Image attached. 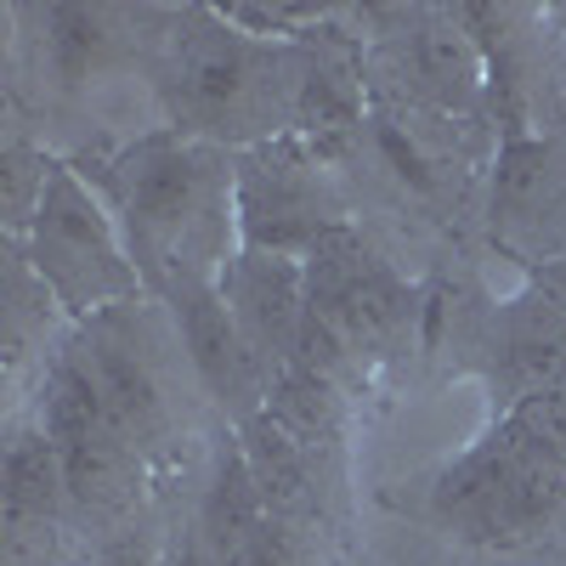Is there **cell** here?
Instances as JSON below:
<instances>
[{
	"label": "cell",
	"mask_w": 566,
	"mask_h": 566,
	"mask_svg": "<svg viewBox=\"0 0 566 566\" xmlns=\"http://www.w3.org/2000/svg\"><path fill=\"white\" fill-rule=\"evenodd\" d=\"M119 205L148 261L193 277V261H221L227 250V170L205 142L154 136L119 165Z\"/></svg>",
	"instance_id": "cell-1"
},
{
	"label": "cell",
	"mask_w": 566,
	"mask_h": 566,
	"mask_svg": "<svg viewBox=\"0 0 566 566\" xmlns=\"http://www.w3.org/2000/svg\"><path fill=\"white\" fill-rule=\"evenodd\" d=\"M560 499L566 459L527 437L515 419H504L482 448H470L437 488L442 515L470 538H527L560 510Z\"/></svg>",
	"instance_id": "cell-2"
},
{
	"label": "cell",
	"mask_w": 566,
	"mask_h": 566,
	"mask_svg": "<svg viewBox=\"0 0 566 566\" xmlns=\"http://www.w3.org/2000/svg\"><path fill=\"white\" fill-rule=\"evenodd\" d=\"M283 57L255 52L232 29H199L176 40V114L199 130H277L272 119H301L306 74L277 80Z\"/></svg>",
	"instance_id": "cell-3"
},
{
	"label": "cell",
	"mask_w": 566,
	"mask_h": 566,
	"mask_svg": "<svg viewBox=\"0 0 566 566\" xmlns=\"http://www.w3.org/2000/svg\"><path fill=\"white\" fill-rule=\"evenodd\" d=\"M34 272L63 306L91 312L136 295V272L108 239V221L85 199L74 170H52L34 210Z\"/></svg>",
	"instance_id": "cell-4"
},
{
	"label": "cell",
	"mask_w": 566,
	"mask_h": 566,
	"mask_svg": "<svg viewBox=\"0 0 566 566\" xmlns=\"http://www.w3.org/2000/svg\"><path fill=\"white\" fill-rule=\"evenodd\" d=\"M45 437L63 459V482L80 504L114 510L130 493V431L80 363H63L45 386Z\"/></svg>",
	"instance_id": "cell-5"
},
{
	"label": "cell",
	"mask_w": 566,
	"mask_h": 566,
	"mask_svg": "<svg viewBox=\"0 0 566 566\" xmlns=\"http://www.w3.org/2000/svg\"><path fill=\"white\" fill-rule=\"evenodd\" d=\"M232 205H239V227L244 244L255 255H283L295 244H317L335 232L328 221V199L317 170L295 154V148H255L239 165V181H232Z\"/></svg>",
	"instance_id": "cell-6"
},
{
	"label": "cell",
	"mask_w": 566,
	"mask_h": 566,
	"mask_svg": "<svg viewBox=\"0 0 566 566\" xmlns=\"http://www.w3.org/2000/svg\"><path fill=\"white\" fill-rule=\"evenodd\" d=\"M402 283L374 261L352 232H328L312 244L306 261V312L328 328L335 340H380L402 323Z\"/></svg>",
	"instance_id": "cell-7"
},
{
	"label": "cell",
	"mask_w": 566,
	"mask_h": 566,
	"mask_svg": "<svg viewBox=\"0 0 566 566\" xmlns=\"http://www.w3.org/2000/svg\"><path fill=\"white\" fill-rule=\"evenodd\" d=\"M493 221L504 232V244L527 255H566V148L560 142H527L510 148L499 170V199Z\"/></svg>",
	"instance_id": "cell-8"
},
{
	"label": "cell",
	"mask_w": 566,
	"mask_h": 566,
	"mask_svg": "<svg viewBox=\"0 0 566 566\" xmlns=\"http://www.w3.org/2000/svg\"><path fill=\"white\" fill-rule=\"evenodd\" d=\"M306 266H295L290 255H255L244 250L221 272V301L227 312L239 317L244 340L255 352H277V357H295L301 340V323H306Z\"/></svg>",
	"instance_id": "cell-9"
},
{
	"label": "cell",
	"mask_w": 566,
	"mask_h": 566,
	"mask_svg": "<svg viewBox=\"0 0 566 566\" xmlns=\"http://www.w3.org/2000/svg\"><path fill=\"white\" fill-rule=\"evenodd\" d=\"M181 328H187V346H193V363L210 380V391L221 402H239V408H255L261 397V352L244 340L239 317L227 312L221 290H205L199 277H181Z\"/></svg>",
	"instance_id": "cell-10"
},
{
	"label": "cell",
	"mask_w": 566,
	"mask_h": 566,
	"mask_svg": "<svg viewBox=\"0 0 566 566\" xmlns=\"http://www.w3.org/2000/svg\"><path fill=\"white\" fill-rule=\"evenodd\" d=\"M244 464L266 499V510L277 522H295V515L312 510V464H306V448L283 431L272 413H250L244 419Z\"/></svg>",
	"instance_id": "cell-11"
},
{
	"label": "cell",
	"mask_w": 566,
	"mask_h": 566,
	"mask_svg": "<svg viewBox=\"0 0 566 566\" xmlns=\"http://www.w3.org/2000/svg\"><path fill=\"white\" fill-rule=\"evenodd\" d=\"M85 357H74L85 374H91V386L103 391V402L114 408V419L125 424L130 437H148L154 424H159V391L148 380V368L136 363V352L114 335V328H91V340L80 346Z\"/></svg>",
	"instance_id": "cell-12"
},
{
	"label": "cell",
	"mask_w": 566,
	"mask_h": 566,
	"mask_svg": "<svg viewBox=\"0 0 566 566\" xmlns=\"http://www.w3.org/2000/svg\"><path fill=\"white\" fill-rule=\"evenodd\" d=\"M57 488L63 482V459L52 448V437H18L12 453H7V515H12V527L23 522H45V515L57 510Z\"/></svg>",
	"instance_id": "cell-13"
},
{
	"label": "cell",
	"mask_w": 566,
	"mask_h": 566,
	"mask_svg": "<svg viewBox=\"0 0 566 566\" xmlns=\"http://www.w3.org/2000/svg\"><path fill=\"white\" fill-rule=\"evenodd\" d=\"M510 419L522 424L527 437H538L549 453H560V459H566V380H560V386H549V391L522 397Z\"/></svg>",
	"instance_id": "cell-14"
},
{
	"label": "cell",
	"mask_w": 566,
	"mask_h": 566,
	"mask_svg": "<svg viewBox=\"0 0 566 566\" xmlns=\"http://www.w3.org/2000/svg\"><path fill=\"white\" fill-rule=\"evenodd\" d=\"M544 295H549V301H555V306L566 312V255H560V261H555V266L544 272Z\"/></svg>",
	"instance_id": "cell-15"
}]
</instances>
